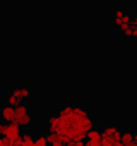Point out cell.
<instances>
[{"label":"cell","mask_w":137,"mask_h":146,"mask_svg":"<svg viewBox=\"0 0 137 146\" xmlns=\"http://www.w3.org/2000/svg\"><path fill=\"white\" fill-rule=\"evenodd\" d=\"M58 115L65 122L67 129L72 132L74 139L82 141V137H88V132L94 127V120L89 115V110L74 105V103H67L58 110Z\"/></svg>","instance_id":"6da1fadb"},{"label":"cell","mask_w":137,"mask_h":146,"mask_svg":"<svg viewBox=\"0 0 137 146\" xmlns=\"http://www.w3.org/2000/svg\"><path fill=\"white\" fill-rule=\"evenodd\" d=\"M16 122L21 125V127H28L31 122H33V115L29 112V107L21 103L16 107Z\"/></svg>","instance_id":"7a4b0ae2"},{"label":"cell","mask_w":137,"mask_h":146,"mask_svg":"<svg viewBox=\"0 0 137 146\" xmlns=\"http://www.w3.org/2000/svg\"><path fill=\"white\" fill-rule=\"evenodd\" d=\"M132 23H134V17H132L130 14H125L122 9L115 11V26H117L122 33H123L127 28H130Z\"/></svg>","instance_id":"3957f363"},{"label":"cell","mask_w":137,"mask_h":146,"mask_svg":"<svg viewBox=\"0 0 137 146\" xmlns=\"http://www.w3.org/2000/svg\"><path fill=\"white\" fill-rule=\"evenodd\" d=\"M101 131H103V139H120L123 134L118 129V125H115V124H106L101 127Z\"/></svg>","instance_id":"277c9868"},{"label":"cell","mask_w":137,"mask_h":146,"mask_svg":"<svg viewBox=\"0 0 137 146\" xmlns=\"http://www.w3.org/2000/svg\"><path fill=\"white\" fill-rule=\"evenodd\" d=\"M11 93L17 95L21 100H28L33 95V86H29V84H17V86H14L11 90Z\"/></svg>","instance_id":"5b68a950"},{"label":"cell","mask_w":137,"mask_h":146,"mask_svg":"<svg viewBox=\"0 0 137 146\" xmlns=\"http://www.w3.org/2000/svg\"><path fill=\"white\" fill-rule=\"evenodd\" d=\"M0 115H2V122H4V120H5L7 124L16 122V107L4 105V107H2V112H0Z\"/></svg>","instance_id":"8992f818"},{"label":"cell","mask_w":137,"mask_h":146,"mask_svg":"<svg viewBox=\"0 0 137 146\" xmlns=\"http://www.w3.org/2000/svg\"><path fill=\"white\" fill-rule=\"evenodd\" d=\"M88 141H94V143H103V131L94 125L89 132H88Z\"/></svg>","instance_id":"52a82bcc"},{"label":"cell","mask_w":137,"mask_h":146,"mask_svg":"<svg viewBox=\"0 0 137 146\" xmlns=\"http://www.w3.org/2000/svg\"><path fill=\"white\" fill-rule=\"evenodd\" d=\"M123 36H125V38H134V40H137V26L132 23V26L123 31Z\"/></svg>","instance_id":"ba28073f"},{"label":"cell","mask_w":137,"mask_h":146,"mask_svg":"<svg viewBox=\"0 0 137 146\" xmlns=\"http://www.w3.org/2000/svg\"><path fill=\"white\" fill-rule=\"evenodd\" d=\"M7 105L17 107V105H21V98H19L17 95H14V93H9V95H7Z\"/></svg>","instance_id":"9c48e42d"},{"label":"cell","mask_w":137,"mask_h":146,"mask_svg":"<svg viewBox=\"0 0 137 146\" xmlns=\"http://www.w3.org/2000/svg\"><path fill=\"white\" fill-rule=\"evenodd\" d=\"M50 143H48V137H46V134H40L36 139H34V146H48Z\"/></svg>","instance_id":"30bf717a"},{"label":"cell","mask_w":137,"mask_h":146,"mask_svg":"<svg viewBox=\"0 0 137 146\" xmlns=\"http://www.w3.org/2000/svg\"><path fill=\"white\" fill-rule=\"evenodd\" d=\"M46 137H48V143L53 146V144H57V143H62L60 141V137H58V134H53V132H48L46 134Z\"/></svg>","instance_id":"8fae6325"},{"label":"cell","mask_w":137,"mask_h":146,"mask_svg":"<svg viewBox=\"0 0 137 146\" xmlns=\"http://www.w3.org/2000/svg\"><path fill=\"white\" fill-rule=\"evenodd\" d=\"M67 146H86L82 141H77V139H74V141H70V143H68Z\"/></svg>","instance_id":"7c38bea8"},{"label":"cell","mask_w":137,"mask_h":146,"mask_svg":"<svg viewBox=\"0 0 137 146\" xmlns=\"http://www.w3.org/2000/svg\"><path fill=\"white\" fill-rule=\"evenodd\" d=\"M0 132H2V137L7 134V124H4V122L0 124Z\"/></svg>","instance_id":"4fadbf2b"},{"label":"cell","mask_w":137,"mask_h":146,"mask_svg":"<svg viewBox=\"0 0 137 146\" xmlns=\"http://www.w3.org/2000/svg\"><path fill=\"white\" fill-rule=\"evenodd\" d=\"M86 146H103V143H94V141H86Z\"/></svg>","instance_id":"5bb4252c"},{"label":"cell","mask_w":137,"mask_h":146,"mask_svg":"<svg viewBox=\"0 0 137 146\" xmlns=\"http://www.w3.org/2000/svg\"><path fill=\"white\" fill-rule=\"evenodd\" d=\"M134 24L137 26V11H135V16H134Z\"/></svg>","instance_id":"9a60e30c"},{"label":"cell","mask_w":137,"mask_h":146,"mask_svg":"<svg viewBox=\"0 0 137 146\" xmlns=\"http://www.w3.org/2000/svg\"><path fill=\"white\" fill-rule=\"evenodd\" d=\"M134 137H135V141H137V132H134Z\"/></svg>","instance_id":"2e32d148"}]
</instances>
